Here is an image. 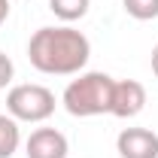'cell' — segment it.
Wrapping results in <instances>:
<instances>
[{"label": "cell", "mask_w": 158, "mask_h": 158, "mask_svg": "<svg viewBox=\"0 0 158 158\" xmlns=\"http://www.w3.org/2000/svg\"><path fill=\"white\" fill-rule=\"evenodd\" d=\"M27 58L46 76H76L91 58V43L70 24L40 27L27 43Z\"/></svg>", "instance_id": "6da1fadb"}, {"label": "cell", "mask_w": 158, "mask_h": 158, "mask_svg": "<svg viewBox=\"0 0 158 158\" xmlns=\"http://www.w3.org/2000/svg\"><path fill=\"white\" fill-rule=\"evenodd\" d=\"M113 85L116 79L100 73V70H88L79 73L76 79H70V85L64 88L61 103L70 116L88 118V116H103L113 106Z\"/></svg>", "instance_id": "7a4b0ae2"}, {"label": "cell", "mask_w": 158, "mask_h": 158, "mask_svg": "<svg viewBox=\"0 0 158 158\" xmlns=\"http://www.w3.org/2000/svg\"><path fill=\"white\" fill-rule=\"evenodd\" d=\"M6 113L15 122H46L55 113V91L37 82L12 85L6 94Z\"/></svg>", "instance_id": "3957f363"}, {"label": "cell", "mask_w": 158, "mask_h": 158, "mask_svg": "<svg viewBox=\"0 0 158 158\" xmlns=\"http://www.w3.org/2000/svg\"><path fill=\"white\" fill-rule=\"evenodd\" d=\"M143 106H146V88L140 85L137 79H116L110 116H116V118H134V116L143 113Z\"/></svg>", "instance_id": "277c9868"}, {"label": "cell", "mask_w": 158, "mask_h": 158, "mask_svg": "<svg viewBox=\"0 0 158 158\" xmlns=\"http://www.w3.org/2000/svg\"><path fill=\"white\" fill-rule=\"evenodd\" d=\"M122 158H158V134L152 128H125L116 137Z\"/></svg>", "instance_id": "5b68a950"}, {"label": "cell", "mask_w": 158, "mask_h": 158, "mask_svg": "<svg viewBox=\"0 0 158 158\" xmlns=\"http://www.w3.org/2000/svg\"><path fill=\"white\" fill-rule=\"evenodd\" d=\"M67 152H70V143L58 128H37L24 143L27 158H67Z\"/></svg>", "instance_id": "8992f818"}, {"label": "cell", "mask_w": 158, "mask_h": 158, "mask_svg": "<svg viewBox=\"0 0 158 158\" xmlns=\"http://www.w3.org/2000/svg\"><path fill=\"white\" fill-rule=\"evenodd\" d=\"M21 143V128L9 113H0V158H12Z\"/></svg>", "instance_id": "52a82bcc"}, {"label": "cell", "mask_w": 158, "mask_h": 158, "mask_svg": "<svg viewBox=\"0 0 158 158\" xmlns=\"http://www.w3.org/2000/svg\"><path fill=\"white\" fill-rule=\"evenodd\" d=\"M88 6H91V0H49V9H52L55 19H61L64 24L85 19Z\"/></svg>", "instance_id": "ba28073f"}, {"label": "cell", "mask_w": 158, "mask_h": 158, "mask_svg": "<svg viewBox=\"0 0 158 158\" xmlns=\"http://www.w3.org/2000/svg\"><path fill=\"white\" fill-rule=\"evenodd\" d=\"M122 9L137 21L158 19V0H122Z\"/></svg>", "instance_id": "9c48e42d"}, {"label": "cell", "mask_w": 158, "mask_h": 158, "mask_svg": "<svg viewBox=\"0 0 158 158\" xmlns=\"http://www.w3.org/2000/svg\"><path fill=\"white\" fill-rule=\"evenodd\" d=\"M12 76H15V67H12V61H9V55H3L0 52V91L12 82Z\"/></svg>", "instance_id": "30bf717a"}, {"label": "cell", "mask_w": 158, "mask_h": 158, "mask_svg": "<svg viewBox=\"0 0 158 158\" xmlns=\"http://www.w3.org/2000/svg\"><path fill=\"white\" fill-rule=\"evenodd\" d=\"M9 19V0H0V24Z\"/></svg>", "instance_id": "8fae6325"}, {"label": "cell", "mask_w": 158, "mask_h": 158, "mask_svg": "<svg viewBox=\"0 0 158 158\" xmlns=\"http://www.w3.org/2000/svg\"><path fill=\"white\" fill-rule=\"evenodd\" d=\"M152 73H155V76H158V46H155V49H152Z\"/></svg>", "instance_id": "7c38bea8"}]
</instances>
